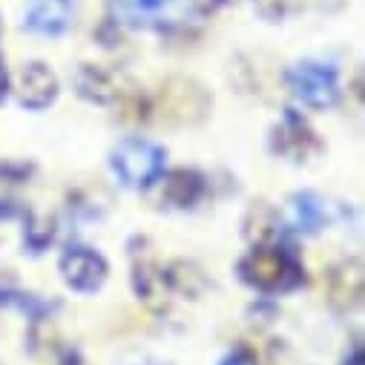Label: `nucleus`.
<instances>
[{
    "instance_id": "6e6552de",
    "label": "nucleus",
    "mask_w": 365,
    "mask_h": 365,
    "mask_svg": "<svg viewBox=\"0 0 365 365\" xmlns=\"http://www.w3.org/2000/svg\"><path fill=\"white\" fill-rule=\"evenodd\" d=\"M75 18V0H29L24 24L38 35H61Z\"/></svg>"
},
{
    "instance_id": "0eeeda50",
    "label": "nucleus",
    "mask_w": 365,
    "mask_h": 365,
    "mask_svg": "<svg viewBox=\"0 0 365 365\" xmlns=\"http://www.w3.org/2000/svg\"><path fill=\"white\" fill-rule=\"evenodd\" d=\"M273 150L291 161H305L311 153L319 150V141H317L314 130L297 113H288L282 118V124L273 130Z\"/></svg>"
},
{
    "instance_id": "1a4fd4ad",
    "label": "nucleus",
    "mask_w": 365,
    "mask_h": 365,
    "mask_svg": "<svg viewBox=\"0 0 365 365\" xmlns=\"http://www.w3.org/2000/svg\"><path fill=\"white\" fill-rule=\"evenodd\" d=\"M75 86H78V93L86 101H96V104H113V101H118V98L127 96L124 89H121V78L113 75L104 66H96V63H81L78 66Z\"/></svg>"
},
{
    "instance_id": "f257e3e1",
    "label": "nucleus",
    "mask_w": 365,
    "mask_h": 365,
    "mask_svg": "<svg viewBox=\"0 0 365 365\" xmlns=\"http://www.w3.org/2000/svg\"><path fill=\"white\" fill-rule=\"evenodd\" d=\"M239 273L250 288H259V291H267V294L288 291L302 279V267H299L297 256L288 247L273 245V242L256 245L242 259Z\"/></svg>"
},
{
    "instance_id": "4468645a",
    "label": "nucleus",
    "mask_w": 365,
    "mask_h": 365,
    "mask_svg": "<svg viewBox=\"0 0 365 365\" xmlns=\"http://www.w3.org/2000/svg\"><path fill=\"white\" fill-rule=\"evenodd\" d=\"M0 302H6V305H18V308H29L32 314H41V311H46V305H41L35 297H26L24 299V294H4V297H0Z\"/></svg>"
},
{
    "instance_id": "39448f33",
    "label": "nucleus",
    "mask_w": 365,
    "mask_h": 365,
    "mask_svg": "<svg viewBox=\"0 0 365 365\" xmlns=\"http://www.w3.org/2000/svg\"><path fill=\"white\" fill-rule=\"evenodd\" d=\"M61 273L69 288L81 294H93L107 279V259L93 247L75 245L61 256Z\"/></svg>"
},
{
    "instance_id": "f3484780",
    "label": "nucleus",
    "mask_w": 365,
    "mask_h": 365,
    "mask_svg": "<svg viewBox=\"0 0 365 365\" xmlns=\"http://www.w3.org/2000/svg\"><path fill=\"white\" fill-rule=\"evenodd\" d=\"M6 86H9V75H6L4 58H0V101H4V96H6Z\"/></svg>"
},
{
    "instance_id": "f8f14e48",
    "label": "nucleus",
    "mask_w": 365,
    "mask_h": 365,
    "mask_svg": "<svg viewBox=\"0 0 365 365\" xmlns=\"http://www.w3.org/2000/svg\"><path fill=\"white\" fill-rule=\"evenodd\" d=\"M291 219L302 233H317L328 222V205L317 193H297L291 199Z\"/></svg>"
},
{
    "instance_id": "9b49d317",
    "label": "nucleus",
    "mask_w": 365,
    "mask_h": 365,
    "mask_svg": "<svg viewBox=\"0 0 365 365\" xmlns=\"http://www.w3.org/2000/svg\"><path fill=\"white\" fill-rule=\"evenodd\" d=\"M205 193V175L196 170H173L164 185V199L175 207H190Z\"/></svg>"
},
{
    "instance_id": "9d476101",
    "label": "nucleus",
    "mask_w": 365,
    "mask_h": 365,
    "mask_svg": "<svg viewBox=\"0 0 365 365\" xmlns=\"http://www.w3.org/2000/svg\"><path fill=\"white\" fill-rule=\"evenodd\" d=\"M328 294L336 308H351L362 297V264L356 259L342 262L331 270L328 277Z\"/></svg>"
},
{
    "instance_id": "423d86ee",
    "label": "nucleus",
    "mask_w": 365,
    "mask_h": 365,
    "mask_svg": "<svg viewBox=\"0 0 365 365\" xmlns=\"http://www.w3.org/2000/svg\"><path fill=\"white\" fill-rule=\"evenodd\" d=\"M18 98L29 110H46L58 98V75L41 61L26 63L18 78Z\"/></svg>"
},
{
    "instance_id": "20e7f679",
    "label": "nucleus",
    "mask_w": 365,
    "mask_h": 365,
    "mask_svg": "<svg viewBox=\"0 0 365 365\" xmlns=\"http://www.w3.org/2000/svg\"><path fill=\"white\" fill-rule=\"evenodd\" d=\"M291 93L311 110H328L339 98V78L336 69L317 61H302L288 69Z\"/></svg>"
},
{
    "instance_id": "ddd939ff",
    "label": "nucleus",
    "mask_w": 365,
    "mask_h": 365,
    "mask_svg": "<svg viewBox=\"0 0 365 365\" xmlns=\"http://www.w3.org/2000/svg\"><path fill=\"white\" fill-rule=\"evenodd\" d=\"M52 236H55V222L52 219H29V227H26V245L35 250V253H41L49 242H52Z\"/></svg>"
},
{
    "instance_id": "2eb2a0df",
    "label": "nucleus",
    "mask_w": 365,
    "mask_h": 365,
    "mask_svg": "<svg viewBox=\"0 0 365 365\" xmlns=\"http://www.w3.org/2000/svg\"><path fill=\"white\" fill-rule=\"evenodd\" d=\"M259 6H262L264 15L279 18V15H288L294 9V0H259Z\"/></svg>"
},
{
    "instance_id": "7ed1b4c3",
    "label": "nucleus",
    "mask_w": 365,
    "mask_h": 365,
    "mask_svg": "<svg viewBox=\"0 0 365 365\" xmlns=\"http://www.w3.org/2000/svg\"><path fill=\"white\" fill-rule=\"evenodd\" d=\"M115 18L135 29H173L190 15L193 0H110Z\"/></svg>"
},
{
    "instance_id": "f03ea898",
    "label": "nucleus",
    "mask_w": 365,
    "mask_h": 365,
    "mask_svg": "<svg viewBox=\"0 0 365 365\" xmlns=\"http://www.w3.org/2000/svg\"><path fill=\"white\" fill-rule=\"evenodd\" d=\"M167 153L147 138H124L113 150V170L133 190H144L161 178Z\"/></svg>"
},
{
    "instance_id": "dca6fc26",
    "label": "nucleus",
    "mask_w": 365,
    "mask_h": 365,
    "mask_svg": "<svg viewBox=\"0 0 365 365\" xmlns=\"http://www.w3.org/2000/svg\"><path fill=\"white\" fill-rule=\"evenodd\" d=\"M222 365H256V359H253V356H250L245 348H239V351H236V354H230V356H227Z\"/></svg>"
}]
</instances>
